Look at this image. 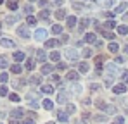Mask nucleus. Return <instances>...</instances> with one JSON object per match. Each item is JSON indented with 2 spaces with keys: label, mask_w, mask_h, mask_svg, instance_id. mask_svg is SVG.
<instances>
[{
  "label": "nucleus",
  "mask_w": 128,
  "mask_h": 124,
  "mask_svg": "<svg viewBox=\"0 0 128 124\" xmlns=\"http://www.w3.org/2000/svg\"><path fill=\"white\" fill-rule=\"evenodd\" d=\"M120 50V47H118V43H109V52H112V54H116Z\"/></svg>",
  "instance_id": "a878e982"
},
{
  "label": "nucleus",
  "mask_w": 128,
  "mask_h": 124,
  "mask_svg": "<svg viewBox=\"0 0 128 124\" xmlns=\"http://www.w3.org/2000/svg\"><path fill=\"white\" fill-rule=\"evenodd\" d=\"M71 90H73V93H76V95H80V93H82V86H80V84H74Z\"/></svg>",
  "instance_id": "c9c22d12"
},
{
  "label": "nucleus",
  "mask_w": 128,
  "mask_h": 124,
  "mask_svg": "<svg viewBox=\"0 0 128 124\" xmlns=\"http://www.w3.org/2000/svg\"><path fill=\"white\" fill-rule=\"evenodd\" d=\"M102 35H104V38H107V40H114V35L111 31H102Z\"/></svg>",
  "instance_id": "2f4dec72"
},
{
  "label": "nucleus",
  "mask_w": 128,
  "mask_h": 124,
  "mask_svg": "<svg viewBox=\"0 0 128 124\" xmlns=\"http://www.w3.org/2000/svg\"><path fill=\"white\" fill-rule=\"evenodd\" d=\"M57 119H59V123L68 124V114H66L64 110H59V112H57Z\"/></svg>",
  "instance_id": "1a4fd4ad"
},
{
  "label": "nucleus",
  "mask_w": 128,
  "mask_h": 124,
  "mask_svg": "<svg viewBox=\"0 0 128 124\" xmlns=\"http://www.w3.org/2000/svg\"><path fill=\"white\" fill-rule=\"evenodd\" d=\"M92 54H94V52H92L90 48H85V50H83V57H92Z\"/></svg>",
  "instance_id": "c03bdc74"
},
{
  "label": "nucleus",
  "mask_w": 128,
  "mask_h": 124,
  "mask_svg": "<svg viewBox=\"0 0 128 124\" xmlns=\"http://www.w3.org/2000/svg\"><path fill=\"white\" fill-rule=\"evenodd\" d=\"M68 40H69V36H66V35H62V38L59 40V43H66Z\"/></svg>",
  "instance_id": "603ef678"
},
{
  "label": "nucleus",
  "mask_w": 128,
  "mask_h": 124,
  "mask_svg": "<svg viewBox=\"0 0 128 124\" xmlns=\"http://www.w3.org/2000/svg\"><path fill=\"white\" fill-rule=\"evenodd\" d=\"M36 59H38L40 62H45L47 57H45V52H43V50H38V52H36Z\"/></svg>",
  "instance_id": "4be33fe9"
},
{
  "label": "nucleus",
  "mask_w": 128,
  "mask_h": 124,
  "mask_svg": "<svg viewBox=\"0 0 128 124\" xmlns=\"http://www.w3.org/2000/svg\"><path fill=\"white\" fill-rule=\"evenodd\" d=\"M42 72L43 74H50V72H52V65H50V64H43L42 65Z\"/></svg>",
  "instance_id": "f3484780"
},
{
  "label": "nucleus",
  "mask_w": 128,
  "mask_h": 124,
  "mask_svg": "<svg viewBox=\"0 0 128 124\" xmlns=\"http://www.w3.org/2000/svg\"><path fill=\"white\" fill-rule=\"evenodd\" d=\"M14 61H16V62L26 61V55H24V54H22V52H16V54H14Z\"/></svg>",
  "instance_id": "ddd939ff"
},
{
  "label": "nucleus",
  "mask_w": 128,
  "mask_h": 124,
  "mask_svg": "<svg viewBox=\"0 0 128 124\" xmlns=\"http://www.w3.org/2000/svg\"><path fill=\"white\" fill-rule=\"evenodd\" d=\"M18 35H19V36H22L24 40H28V38H30V31H28V28H24V26L18 28Z\"/></svg>",
  "instance_id": "7ed1b4c3"
},
{
  "label": "nucleus",
  "mask_w": 128,
  "mask_h": 124,
  "mask_svg": "<svg viewBox=\"0 0 128 124\" xmlns=\"http://www.w3.org/2000/svg\"><path fill=\"white\" fill-rule=\"evenodd\" d=\"M36 97H38V95H36L35 91H31V93L28 95V100H33V98H36Z\"/></svg>",
  "instance_id": "09e8293b"
},
{
  "label": "nucleus",
  "mask_w": 128,
  "mask_h": 124,
  "mask_svg": "<svg viewBox=\"0 0 128 124\" xmlns=\"http://www.w3.org/2000/svg\"><path fill=\"white\" fill-rule=\"evenodd\" d=\"M52 83H54V84H57V86H59V84H61V78H59V76H57V74H54V76H52Z\"/></svg>",
  "instance_id": "58836bf2"
},
{
  "label": "nucleus",
  "mask_w": 128,
  "mask_h": 124,
  "mask_svg": "<svg viewBox=\"0 0 128 124\" xmlns=\"http://www.w3.org/2000/svg\"><path fill=\"white\" fill-rule=\"evenodd\" d=\"M0 93H2V95H7V86H2V88H0Z\"/></svg>",
  "instance_id": "864d4df0"
},
{
  "label": "nucleus",
  "mask_w": 128,
  "mask_h": 124,
  "mask_svg": "<svg viewBox=\"0 0 128 124\" xmlns=\"http://www.w3.org/2000/svg\"><path fill=\"white\" fill-rule=\"evenodd\" d=\"M21 124H35V123H33L31 119H28V121H24V123H21Z\"/></svg>",
  "instance_id": "4d7b16f0"
},
{
  "label": "nucleus",
  "mask_w": 128,
  "mask_h": 124,
  "mask_svg": "<svg viewBox=\"0 0 128 124\" xmlns=\"http://www.w3.org/2000/svg\"><path fill=\"white\" fill-rule=\"evenodd\" d=\"M30 83H31V84H42V76H33V78L30 79Z\"/></svg>",
  "instance_id": "a211bd4d"
},
{
  "label": "nucleus",
  "mask_w": 128,
  "mask_h": 124,
  "mask_svg": "<svg viewBox=\"0 0 128 124\" xmlns=\"http://www.w3.org/2000/svg\"><path fill=\"white\" fill-rule=\"evenodd\" d=\"M42 105H43V109H47V110H50V109L54 107V103L50 102V100H43V102H42Z\"/></svg>",
  "instance_id": "bb28decb"
},
{
  "label": "nucleus",
  "mask_w": 128,
  "mask_h": 124,
  "mask_svg": "<svg viewBox=\"0 0 128 124\" xmlns=\"http://www.w3.org/2000/svg\"><path fill=\"white\" fill-rule=\"evenodd\" d=\"M57 102H59V103H66V102H68V93H66L64 90L57 93Z\"/></svg>",
  "instance_id": "423d86ee"
},
{
  "label": "nucleus",
  "mask_w": 128,
  "mask_h": 124,
  "mask_svg": "<svg viewBox=\"0 0 128 124\" xmlns=\"http://www.w3.org/2000/svg\"><path fill=\"white\" fill-rule=\"evenodd\" d=\"M61 33H62V26L54 24V26H52V35H61Z\"/></svg>",
  "instance_id": "2eb2a0df"
},
{
  "label": "nucleus",
  "mask_w": 128,
  "mask_h": 124,
  "mask_svg": "<svg viewBox=\"0 0 128 124\" xmlns=\"http://www.w3.org/2000/svg\"><path fill=\"white\" fill-rule=\"evenodd\" d=\"M78 78H80V74L74 72V71H69V72L66 74V79H69V81H78Z\"/></svg>",
  "instance_id": "0eeeda50"
},
{
  "label": "nucleus",
  "mask_w": 128,
  "mask_h": 124,
  "mask_svg": "<svg viewBox=\"0 0 128 124\" xmlns=\"http://www.w3.org/2000/svg\"><path fill=\"white\" fill-rule=\"evenodd\" d=\"M123 123H125V117H123V116H118V117L114 119V123H112V124H123Z\"/></svg>",
  "instance_id": "ea45409f"
},
{
  "label": "nucleus",
  "mask_w": 128,
  "mask_h": 124,
  "mask_svg": "<svg viewBox=\"0 0 128 124\" xmlns=\"http://www.w3.org/2000/svg\"><path fill=\"white\" fill-rule=\"evenodd\" d=\"M74 24H76V17L74 16H69L68 17V28H73Z\"/></svg>",
  "instance_id": "393cba45"
},
{
  "label": "nucleus",
  "mask_w": 128,
  "mask_h": 124,
  "mask_svg": "<svg viewBox=\"0 0 128 124\" xmlns=\"http://www.w3.org/2000/svg\"><path fill=\"white\" fill-rule=\"evenodd\" d=\"M2 47H5V48H14V41H10L9 38H2Z\"/></svg>",
  "instance_id": "9d476101"
},
{
  "label": "nucleus",
  "mask_w": 128,
  "mask_h": 124,
  "mask_svg": "<svg viewBox=\"0 0 128 124\" xmlns=\"http://www.w3.org/2000/svg\"><path fill=\"white\" fill-rule=\"evenodd\" d=\"M19 21V16H7L5 19H4V24H14V22H18Z\"/></svg>",
  "instance_id": "39448f33"
},
{
  "label": "nucleus",
  "mask_w": 128,
  "mask_h": 124,
  "mask_svg": "<svg viewBox=\"0 0 128 124\" xmlns=\"http://www.w3.org/2000/svg\"><path fill=\"white\" fill-rule=\"evenodd\" d=\"M57 69H59V71H64V69H66V64H64V62H59V64H57Z\"/></svg>",
  "instance_id": "de8ad7c7"
},
{
  "label": "nucleus",
  "mask_w": 128,
  "mask_h": 124,
  "mask_svg": "<svg viewBox=\"0 0 128 124\" xmlns=\"http://www.w3.org/2000/svg\"><path fill=\"white\" fill-rule=\"evenodd\" d=\"M26 22H28L30 26H33V24H36V17H33V16H30V17H26Z\"/></svg>",
  "instance_id": "72a5a7b5"
},
{
  "label": "nucleus",
  "mask_w": 128,
  "mask_h": 124,
  "mask_svg": "<svg viewBox=\"0 0 128 124\" xmlns=\"http://www.w3.org/2000/svg\"><path fill=\"white\" fill-rule=\"evenodd\" d=\"M116 62H118V64H123V62H125V57H116Z\"/></svg>",
  "instance_id": "5fc2aeb1"
},
{
  "label": "nucleus",
  "mask_w": 128,
  "mask_h": 124,
  "mask_svg": "<svg viewBox=\"0 0 128 124\" xmlns=\"http://www.w3.org/2000/svg\"><path fill=\"white\" fill-rule=\"evenodd\" d=\"M106 67H107V71H109L111 74H116V72H118V69H116V65H114V64H107Z\"/></svg>",
  "instance_id": "cd10ccee"
},
{
  "label": "nucleus",
  "mask_w": 128,
  "mask_h": 124,
  "mask_svg": "<svg viewBox=\"0 0 128 124\" xmlns=\"http://www.w3.org/2000/svg\"><path fill=\"white\" fill-rule=\"evenodd\" d=\"M0 64H2V69H5V67H7V59L2 57V62H0Z\"/></svg>",
  "instance_id": "3c124183"
},
{
  "label": "nucleus",
  "mask_w": 128,
  "mask_h": 124,
  "mask_svg": "<svg viewBox=\"0 0 128 124\" xmlns=\"http://www.w3.org/2000/svg\"><path fill=\"white\" fill-rule=\"evenodd\" d=\"M57 43H59V41H56V40H47L45 41V47H47V48H54V47H57Z\"/></svg>",
  "instance_id": "6ab92c4d"
},
{
  "label": "nucleus",
  "mask_w": 128,
  "mask_h": 124,
  "mask_svg": "<svg viewBox=\"0 0 128 124\" xmlns=\"http://www.w3.org/2000/svg\"><path fill=\"white\" fill-rule=\"evenodd\" d=\"M64 55H66V59H68V61H78V52H76V50H74V48H68V50H66V52H64Z\"/></svg>",
  "instance_id": "f257e3e1"
},
{
  "label": "nucleus",
  "mask_w": 128,
  "mask_h": 124,
  "mask_svg": "<svg viewBox=\"0 0 128 124\" xmlns=\"http://www.w3.org/2000/svg\"><path fill=\"white\" fill-rule=\"evenodd\" d=\"M47 124H54V123H47Z\"/></svg>",
  "instance_id": "052dcab7"
},
{
  "label": "nucleus",
  "mask_w": 128,
  "mask_h": 124,
  "mask_svg": "<svg viewBox=\"0 0 128 124\" xmlns=\"http://www.w3.org/2000/svg\"><path fill=\"white\" fill-rule=\"evenodd\" d=\"M83 5H85V3H82V2H73V7H74L76 10H80V9H82Z\"/></svg>",
  "instance_id": "79ce46f5"
},
{
  "label": "nucleus",
  "mask_w": 128,
  "mask_h": 124,
  "mask_svg": "<svg viewBox=\"0 0 128 124\" xmlns=\"http://www.w3.org/2000/svg\"><path fill=\"white\" fill-rule=\"evenodd\" d=\"M78 72H82V74L88 72V64H86V62H82V64L78 65Z\"/></svg>",
  "instance_id": "f8f14e48"
},
{
  "label": "nucleus",
  "mask_w": 128,
  "mask_h": 124,
  "mask_svg": "<svg viewBox=\"0 0 128 124\" xmlns=\"http://www.w3.org/2000/svg\"><path fill=\"white\" fill-rule=\"evenodd\" d=\"M95 121H100V123H102V121H106V117H102V116H95Z\"/></svg>",
  "instance_id": "6e6d98bb"
},
{
  "label": "nucleus",
  "mask_w": 128,
  "mask_h": 124,
  "mask_svg": "<svg viewBox=\"0 0 128 124\" xmlns=\"http://www.w3.org/2000/svg\"><path fill=\"white\" fill-rule=\"evenodd\" d=\"M10 100H12V102H19L21 98H19L18 95H14V93H12V95H10Z\"/></svg>",
  "instance_id": "8fccbe9b"
},
{
  "label": "nucleus",
  "mask_w": 128,
  "mask_h": 124,
  "mask_svg": "<svg viewBox=\"0 0 128 124\" xmlns=\"http://www.w3.org/2000/svg\"><path fill=\"white\" fill-rule=\"evenodd\" d=\"M112 81H114V79H112L111 76H109V78H106V86H107V88H109V86H112Z\"/></svg>",
  "instance_id": "a18cd8bd"
},
{
  "label": "nucleus",
  "mask_w": 128,
  "mask_h": 124,
  "mask_svg": "<svg viewBox=\"0 0 128 124\" xmlns=\"http://www.w3.org/2000/svg\"><path fill=\"white\" fill-rule=\"evenodd\" d=\"M35 38H36L38 41H40V40H45V38H47V31H45V29H42V28H40V29H36V31H35Z\"/></svg>",
  "instance_id": "20e7f679"
},
{
  "label": "nucleus",
  "mask_w": 128,
  "mask_h": 124,
  "mask_svg": "<svg viewBox=\"0 0 128 124\" xmlns=\"http://www.w3.org/2000/svg\"><path fill=\"white\" fill-rule=\"evenodd\" d=\"M0 79H2V83H5V81H7V79H9L7 72H2V74H0Z\"/></svg>",
  "instance_id": "49530a36"
},
{
  "label": "nucleus",
  "mask_w": 128,
  "mask_h": 124,
  "mask_svg": "<svg viewBox=\"0 0 128 124\" xmlns=\"http://www.w3.org/2000/svg\"><path fill=\"white\" fill-rule=\"evenodd\" d=\"M24 116V110L22 109H14L12 112H10V119H19Z\"/></svg>",
  "instance_id": "f03ea898"
},
{
  "label": "nucleus",
  "mask_w": 128,
  "mask_h": 124,
  "mask_svg": "<svg viewBox=\"0 0 128 124\" xmlns=\"http://www.w3.org/2000/svg\"><path fill=\"white\" fill-rule=\"evenodd\" d=\"M56 17H57V19H64V17H66V10H62V9L57 10V12H56Z\"/></svg>",
  "instance_id": "7c9ffc66"
},
{
  "label": "nucleus",
  "mask_w": 128,
  "mask_h": 124,
  "mask_svg": "<svg viewBox=\"0 0 128 124\" xmlns=\"http://www.w3.org/2000/svg\"><path fill=\"white\" fill-rule=\"evenodd\" d=\"M48 57H50V61H52V62H57V64H59V54H57V52H52Z\"/></svg>",
  "instance_id": "c85d7f7f"
},
{
  "label": "nucleus",
  "mask_w": 128,
  "mask_h": 124,
  "mask_svg": "<svg viewBox=\"0 0 128 124\" xmlns=\"http://www.w3.org/2000/svg\"><path fill=\"white\" fill-rule=\"evenodd\" d=\"M40 90H42L43 93H54V86L52 84H43Z\"/></svg>",
  "instance_id": "4468645a"
},
{
  "label": "nucleus",
  "mask_w": 128,
  "mask_h": 124,
  "mask_svg": "<svg viewBox=\"0 0 128 124\" xmlns=\"http://www.w3.org/2000/svg\"><path fill=\"white\" fill-rule=\"evenodd\" d=\"M126 7H128V2H123V3H120V5H118V9L114 10V14H120V12H123Z\"/></svg>",
  "instance_id": "dca6fc26"
},
{
  "label": "nucleus",
  "mask_w": 128,
  "mask_h": 124,
  "mask_svg": "<svg viewBox=\"0 0 128 124\" xmlns=\"http://www.w3.org/2000/svg\"><path fill=\"white\" fill-rule=\"evenodd\" d=\"M24 12H26V16H28V17L31 16V12H33V7H31V3H24Z\"/></svg>",
  "instance_id": "412c9836"
},
{
  "label": "nucleus",
  "mask_w": 128,
  "mask_h": 124,
  "mask_svg": "<svg viewBox=\"0 0 128 124\" xmlns=\"http://www.w3.org/2000/svg\"><path fill=\"white\" fill-rule=\"evenodd\" d=\"M74 112H76V107H74L73 103H69V105H68V114H74Z\"/></svg>",
  "instance_id": "a19ab883"
},
{
  "label": "nucleus",
  "mask_w": 128,
  "mask_h": 124,
  "mask_svg": "<svg viewBox=\"0 0 128 124\" xmlns=\"http://www.w3.org/2000/svg\"><path fill=\"white\" fill-rule=\"evenodd\" d=\"M112 90H114V93H116V95H121V93H125V91H126V86L121 83V84H116Z\"/></svg>",
  "instance_id": "6e6552de"
},
{
  "label": "nucleus",
  "mask_w": 128,
  "mask_h": 124,
  "mask_svg": "<svg viewBox=\"0 0 128 124\" xmlns=\"http://www.w3.org/2000/svg\"><path fill=\"white\" fill-rule=\"evenodd\" d=\"M121 81H123V84L128 83V71H123V72H121Z\"/></svg>",
  "instance_id": "e433bc0d"
},
{
  "label": "nucleus",
  "mask_w": 128,
  "mask_h": 124,
  "mask_svg": "<svg viewBox=\"0 0 128 124\" xmlns=\"http://www.w3.org/2000/svg\"><path fill=\"white\" fill-rule=\"evenodd\" d=\"M48 14H50V10H42V12L38 14V17H40V19H47V17H48Z\"/></svg>",
  "instance_id": "473e14b6"
},
{
  "label": "nucleus",
  "mask_w": 128,
  "mask_h": 124,
  "mask_svg": "<svg viewBox=\"0 0 128 124\" xmlns=\"http://www.w3.org/2000/svg\"><path fill=\"white\" fill-rule=\"evenodd\" d=\"M10 69H12V72H16V74H19V72L22 71V67L19 65V64H14V65H12Z\"/></svg>",
  "instance_id": "c756f323"
},
{
  "label": "nucleus",
  "mask_w": 128,
  "mask_h": 124,
  "mask_svg": "<svg viewBox=\"0 0 128 124\" xmlns=\"http://www.w3.org/2000/svg\"><path fill=\"white\" fill-rule=\"evenodd\" d=\"M7 7H9L10 10H16V9H18V2H7Z\"/></svg>",
  "instance_id": "f704fd0d"
},
{
  "label": "nucleus",
  "mask_w": 128,
  "mask_h": 124,
  "mask_svg": "<svg viewBox=\"0 0 128 124\" xmlns=\"http://www.w3.org/2000/svg\"><path fill=\"white\" fill-rule=\"evenodd\" d=\"M123 21H128V14H125V16H123Z\"/></svg>",
  "instance_id": "13d9d810"
},
{
  "label": "nucleus",
  "mask_w": 128,
  "mask_h": 124,
  "mask_svg": "<svg viewBox=\"0 0 128 124\" xmlns=\"http://www.w3.org/2000/svg\"><path fill=\"white\" fill-rule=\"evenodd\" d=\"M118 33H120V35H126L128 33V26H125V24L118 26Z\"/></svg>",
  "instance_id": "5701e85b"
},
{
  "label": "nucleus",
  "mask_w": 128,
  "mask_h": 124,
  "mask_svg": "<svg viewBox=\"0 0 128 124\" xmlns=\"http://www.w3.org/2000/svg\"><path fill=\"white\" fill-rule=\"evenodd\" d=\"M104 112H107V114H116V107L114 105H106Z\"/></svg>",
  "instance_id": "b1692460"
},
{
  "label": "nucleus",
  "mask_w": 128,
  "mask_h": 124,
  "mask_svg": "<svg viewBox=\"0 0 128 124\" xmlns=\"http://www.w3.org/2000/svg\"><path fill=\"white\" fill-rule=\"evenodd\" d=\"M86 24H88V19H82V22H80V31H83V29H85Z\"/></svg>",
  "instance_id": "37998d69"
},
{
  "label": "nucleus",
  "mask_w": 128,
  "mask_h": 124,
  "mask_svg": "<svg viewBox=\"0 0 128 124\" xmlns=\"http://www.w3.org/2000/svg\"><path fill=\"white\" fill-rule=\"evenodd\" d=\"M114 26H116V22H114V21H107L106 24H104V28H107V29H112Z\"/></svg>",
  "instance_id": "4c0bfd02"
},
{
  "label": "nucleus",
  "mask_w": 128,
  "mask_h": 124,
  "mask_svg": "<svg viewBox=\"0 0 128 124\" xmlns=\"http://www.w3.org/2000/svg\"><path fill=\"white\" fill-rule=\"evenodd\" d=\"M95 40H97V36L94 33H86L85 35V41H88V43H97Z\"/></svg>",
  "instance_id": "9b49d317"
},
{
  "label": "nucleus",
  "mask_w": 128,
  "mask_h": 124,
  "mask_svg": "<svg viewBox=\"0 0 128 124\" xmlns=\"http://www.w3.org/2000/svg\"><path fill=\"white\" fill-rule=\"evenodd\" d=\"M24 67H26L28 71L35 69V61H33V59H28V61H26V65H24Z\"/></svg>",
  "instance_id": "aec40b11"
},
{
  "label": "nucleus",
  "mask_w": 128,
  "mask_h": 124,
  "mask_svg": "<svg viewBox=\"0 0 128 124\" xmlns=\"http://www.w3.org/2000/svg\"><path fill=\"white\" fill-rule=\"evenodd\" d=\"M78 124H83V121H78Z\"/></svg>",
  "instance_id": "bf43d9fd"
}]
</instances>
